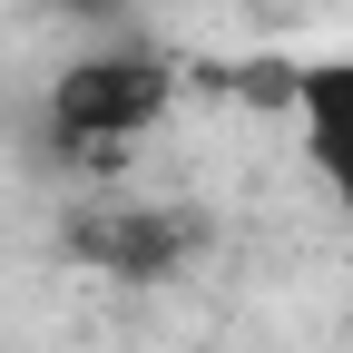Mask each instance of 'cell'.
Returning a JSON list of instances; mask_svg holds the SVG:
<instances>
[{
  "instance_id": "cell-1",
  "label": "cell",
  "mask_w": 353,
  "mask_h": 353,
  "mask_svg": "<svg viewBox=\"0 0 353 353\" xmlns=\"http://www.w3.org/2000/svg\"><path fill=\"white\" fill-rule=\"evenodd\" d=\"M176 99V69L148 59V50H99V59H69L59 88H50V138L69 157H108L128 138H148Z\"/></svg>"
},
{
  "instance_id": "cell-2",
  "label": "cell",
  "mask_w": 353,
  "mask_h": 353,
  "mask_svg": "<svg viewBox=\"0 0 353 353\" xmlns=\"http://www.w3.org/2000/svg\"><path fill=\"white\" fill-rule=\"evenodd\" d=\"M294 128H304V157L334 187V206L353 216V59H314L294 69Z\"/></svg>"
}]
</instances>
